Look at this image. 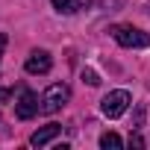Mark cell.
Listing matches in <instances>:
<instances>
[{"label": "cell", "mask_w": 150, "mask_h": 150, "mask_svg": "<svg viewBox=\"0 0 150 150\" xmlns=\"http://www.w3.org/2000/svg\"><path fill=\"white\" fill-rule=\"evenodd\" d=\"M3 47H6V35L0 33V56H3Z\"/></svg>", "instance_id": "cell-13"}, {"label": "cell", "mask_w": 150, "mask_h": 150, "mask_svg": "<svg viewBox=\"0 0 150 150\" xmlns=\"http://www.w3.org/2000/svg\"><path fill=\"white\" fill-rule=\"evenodd\" d=\"M83 83H88V86H100V77H97L94 71L86 68V71H83Z\"/></svg>", "instance_id": "cell-9"}, {"label": "cell", "mask_w": 150, "mask_h": 150, "mask_svg": "<svg viewBox=\"0 0 150 150\" xmlns=\"http://www.w3.org/2000/svg\"><path fill=\"white\" fill-rule=\"evenodd\" d=\"M68 97H71V88H68L65 83H53V86L38 97V112H41V115H53V112H59V109L68 103Z\"/></svg>", "instance_id": "cell-1"}, {"label": "cell", "mask_w": 150, "mask_h": 150, "mask_svg": "<svg viewBox=\"0 0 150 150\" xmlns=\"http://www.w3.org/2000/svg\"><path fill=\"white\" fill-rule=\"evenodd\" d=\"M9 97H12V91H9V88H0V103H6Z\"/></svg>", "instance_id": "cell-12"}, {"label": "cell", "mask_w": 150, "mask_h": 150, "mask_svg": "<svg viewBox=\"0 0 150 150\" xmlns=\"http://www.w3.org/2000/svg\"><path fill=\"white\" fill-rule=\"evenodd\" d=\"M129 147H144V138H141L135 129H132V135H129Z\"/></svg>", "instance_id": "cell-11"}, {"label": "cell", "mask_w": 150, "mask_h": 150, "mask_svg": "<svg viewBox=\"0 0 150 150\" xmlns=\"http://www.w3.org/2000/svg\"><path fill=\"white\" fill-rule=\"evenodd\" d=\"M121 144H124V141H121V135H115V132H103V135H100V147H103V150H109V147L115 150V147H121Z\"/></svg>", "instance_id": "cell-8"}, {"label": "cell", "mask_w": 150, "mask_h": 150, "mask_svg": "<svg viewBox=\"0 0 150 150\" xmlns=\"http://www.w3.org/2000/svg\"><path fill=\"white\" fill-rule=\"evenodd\" d=\"M144 127V106L135 109V121H132V129H141Z\"/></svg>", "instance_id": "cell-10"}, {"label": "cell", "mask_w": 150, "mask_h": 150, "mask_svg": "<svg viewBox=\"0 0 150 150\" xmlns=\"http://www.w3.org/2000/svg\"><path fill=\"white\" fill-rule=\"evenodd\" d=\"M56 135H62V127H59V124H47V127H41V129H35V132L30 135V144H33V147H44V144H50Z\"/></svg>", "instance_id": "cell-6"}, {"label": "cell", "mask_w": 150, "mask_h": 150, "mask_svg": "<svg viewBox=\"0 0 150 150\" xmlns=\"http://www.w3.org/2000/svg\"><path fill=\"white\" fill-rule=\"evenodd\" d=\"M15 115H18L21 121L35 118V115H38V97H35L33 91H21V97H18V103H15Z\"/></svg>", "instance_id": "cell-5"}, {"label": "cell", "mask_w": 150, "mask_h": 150, "mask_svg": "<svg viewBox=\"0 0 150 150\" xmlns=\"http://www.w3.org/2000/svg\"><path fill=\"white\" fill-rule=\"evenodd\" d=\"M53 6H56V12H62V15H74V12L88 9L91 0H53Z\"/></svg>", "instance_id": "cell-7"}, {"label": "cell", "mask_w": 150, "mask_h": 150, "mask_svg": "<svg viewBox=\"0 0 150 150\" xmlns=\"http://www.w3.org/2000/svg\"><path fill=\"white\" fill-rule=\"evenodd\" d=\"M109 33L121 47H150V33H144L138 27H112Z\"/></svg>", "instance_id": "cell-3"}, {"label": "cell", "mask_w": 150, "mask_h": 150, "mask_svg": "<svg viewBox=\"0 0 150 150\" xmlns=\"http://www.w3.org/2000/svg\"><path fill=\"white\" fill-rule=\"evenodd\" d=\"M129 103H132V94H129L127 88H115V91H109V94L100 100V109H103L106 118H121V115L129 109Z\"/></svg>", "instance_id": "cell-2"}, {"label": "cell", "mask_w": 150, "mask_h": 150, "mask_svg": "<svg viewBox=\"0 0 150 150\" xmlns=\"http://www.w3.org/2000/svg\"><path fill=\"white\" fill-rule=\"evenodd\" d=\"M24 68H27V74H47V71L53 68V59H50L47 50H33V53L27 56Z\"/></svg>", "instance_id": "cell-4"}]
</instances>
